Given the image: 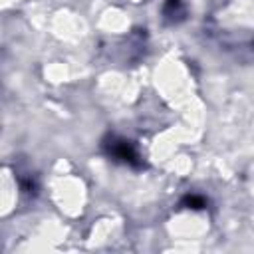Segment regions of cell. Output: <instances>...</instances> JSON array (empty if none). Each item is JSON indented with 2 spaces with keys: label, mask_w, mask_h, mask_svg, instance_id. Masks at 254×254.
Here are the masks:
<instances>
[{
  "label": "cell",
  "mask_w": 254,
  "mask_h": 254,
  "mask_svg": "<svg viewBox=\"0 0 254 254\" xmlns=\"http://www.w3.org/2000/svg\"><path fill=\"white\" fill-rule=\"evenodd\" d=\"M101 149L103 153L113 159L115 163H123V165H129L133 169H141L143 167V161H141V155L137 153L135 145L129 141V139H123V137H117V135H107L101 143Z\"/></svg>",
  "instance_id": "1"
},
{
  "label": "cell",
  "mask_w": 254,
  "mask_h": 254,
  "mask_svg": "<svg viewBox=\"0 0 254 254\" xmlns=\"http://www.w3.org/2000/svg\"><path fill=\"white\" fill-rule=\"evenodd\" d=\"M18 181H20L22 192H26V194H36L38 183H36V179H34L32 175H28V173H26V177H24V175H18Z\"/></svg>",
  "instance_id": "3"
},
{
  "label": "cell",
  "mask_w": 254,
  "mask_h": 254,
  "mask_svg": "<svg viewBox=\"0 0 254 254\" xmlns=\"http://www.w3.org/2000/svg\"><path fill=\"white\" fill-rule=\"evenodd\" d=\"M181 204H183V206H187V208L200 210V208H204V206H206V198H204V196H200V194H187V196L181 200Z\"/></svg>",
  "instance_id": "4"
},
{
  "label": "cell",
  "mask_w": 254,
  "mask_h": 254,
  "mask_svg": "<svg viewBox=\"0 0 254 254\" xmlns=\"http://www.w3.org/2000/svg\"><path fill=\"white\" fill-rule=\"evenodd\" d=\"M187 18V6L183 0H165L163 20L165 24H181Z\"/></svg>",
  "instance_id": "2"
}]
</instances>
